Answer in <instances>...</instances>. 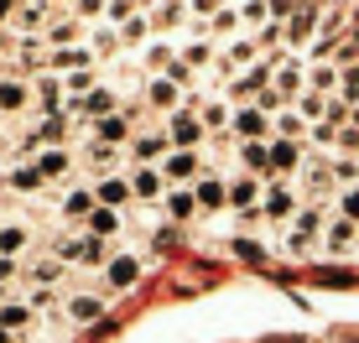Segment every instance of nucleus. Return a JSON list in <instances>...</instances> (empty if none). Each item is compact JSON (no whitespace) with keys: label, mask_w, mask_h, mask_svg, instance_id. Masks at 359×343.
<instances>
[{"label":"nucleus","mask_w":359,"mask_h":343,"mask_svg":"<svg viewBox=\"0 0 359 343\" xmlns=\"http://www.w3.org/2000/svg\"><path fill=\"white\" fill-rule=\"evenodd\" d=\"M354 239H359V224H349V218H333V229H328L323 250H333V255H344V250H349Z\"/></svg>","instance_id":"6"},{"label":"nucleus","mask_w":359,"mask_h":343,"mask_svg":"<svg viewBox=\"0 0 359 343\" xmlns=\"http://www.w3.org/2000/svg\"><path fill=\"white\" fill-rule=\"evenodd\" d=\"M21 250H27V229H21V224H6V229H0V255H11V260H16Z\"/></svg>","instance_id":"15"},{"label":"nucleus","mask_w":359,"mask_h":343,"mask_svg":"<svg viewBox=\"0 0 359 343\" xmlns=\"http://www.w3.org/2000/svg\"><path fill=\"white\" fill-rule=\"evenodd\" d=\"M333 83H339V68H333V63H318L313 73H307V89H313V94H328Z\"/></svg>","instance_id":"16"},{"label":"nucleus","mask_w":359,"mask_h":343,"mask_svg":"<svg viewBox=\"0 0 359 343\" xmlns=\"http://www.w3.org/2000/svg\"><path fill=\"white\" fill-rule=\"evenodd\" d=\"M94 130H99V141H104V146H115V141H130V115H104Z\"/></svg>","instance_id":"7"},{"label":"nucleus","mask_w":359,"mask_h":343,"mask_svg":"<svg viewBox=\"0 0 359 343\" xmlns=\"http://www.w3.org/2000/svg\"><path fill=\"white\" fill-rule=\"evenodd\" d=\"M240 162L250 167V172H271V151H266L261 141H250V146H245V151H240Z\"/></svg>","instance_id":"19"},{"label":"nucleus","mask_w":359,"mask_h":343,"mask_svg":"<svg viewBox=\"0 0 359 343\" xmlns=\"http://www.w3.org/2000/svg\"><path fill=\"white\" fill-rule=\"evenodd\" d=\"M255 198H261V192H255V182H250V177H245V182H234V188H229V203L240 208V214H250V208H255Z\"/></svg>","instance_id":"18"},{"label":"nucleus","mask_w":359,"mask_h":343,"mask_svg":"<svg viewBox=\"0 0 359 343\" xmlns=\"http://www.w3.org/2000/svg\"><path fill=\"white\" fill-rule=\"evenodd\" d=\"M271 83H276V94H281V99H297V94L307 89V73H302V63H297V57H287V63L271 73Z\"/></svg>","instance_id":"2"},{"label":"nucleus","mask_w":359,"mask_h":343,"mask_svg":"<svg viewBox=\"0 0 359 343\" xmlns=\"http://www.w3.org/2000/svg\"><path fill=\"white\" fill-rule=\"evenodd\" d=\"M11 42H16V36H11V31H0V57L11 52Z\"/></svg>","instance_id":"56"},{"label":"nucleus","mask_w":359,"mask_h":343,"mask_svg":"<svg viewBox=\"0 0 359 343\" xmlns=\"http://www.w3.org/2000/svg\"><path fill=\"white\" fill-rule=\"evenodd\" d=\"M16 276V260H11V255H0V281H11Z\"/></svg>","instance_id":"55"},{"label":"nucleus","mask_w":359,"mask_h":343,"mask_svg":"<svg viewBox=\"0 0 359 343\" xmlns=\"http://www.w3.org/2000/svg\"><path fill=\"white\" fill-rule=\"evenodd\" d=\"M53 63L57 68H73V63L83 68V63H89V47H53Z\"/></svg>","instance_id":"27"},{"label":"nucleus","mask_w":359,"mask_h":343,"mask_svg":"<svg viewBox=\"0 0 359 343\" xmlns=\"http://www.w3.org/2000/svg\"><path fill=\"white\" fill-rule=\"evenodd\" d=\"M151 68H172V52H167V47H151Z\"/></svg>","instance_id":"52"},{"label":"nucleus","mask_w":359,"mask_h":343,"mask_svg":"<svg viewBox=\"0 0 359 343\" xmlns=\"http://www.w3.org/2000/svg\"><path fill=\"white\" fill-rule=\"evenodd\" d=\"M297 167H302V151H297V141L271 146V172H297Z\"/></svg>","instance_id":"11"},{"label":"nucleus","mask_w":359,"mask_h":343,"mask_svg":"<svg viewBox=\"0 0 359 343\" xmlns=\"http://www.w3.org/2000/svg\"><path fill=\"white\" fill-rule=\"evenodd\" d=\"M292 6H297V0H266V10H271V21H281V16H292Z\"/></svg>","instance_id":"47"},{"label":"nucleus","mask_w":359,"mask_h":343,"mask_svg":"<svg viewBox=\"0 0 359 343\" xmlns=\"http://www.w3.org/2000/svg\"><path fill=\"white\" fill-rule=\"evenodd\" d=\"M266 83H271V68H250L240 83H229V99H245V94H261Z\"/></svg>","instance_id":"9"},{"label":"nucleus","mask_w":359,"mask_h":343,"mask_svg":"<svg viewBox=\"0 0 359 343\" xmlns=\"http://www.w3.org/2000/svg\"><path fill=\"white\" fill-rule=\"evenodd\" d=\"M57 276H63V260H42L32 271V281H57Z\"/></svg>","instance_id":"43"},{"label":"nucleus","mask_w":359,"mask_h":343,"mask_svg":"<svg viewBox=\"0 0 359 343\" xmlns=\"http://www.w3.org/2000/svg\"><path fill=\"white\" fill-rule=\"evenodd\" d=\"M73 109H79V115H83V109L104 115V109H109V89H89V99H73Z\"/></svg>","instance_id":"30"},{"label":"nucleus","mask_w":359,"mask_h":343,"mask_svg":"<svg viewBox=\"0 0 359 343\" xmlns=\"http://www.w3.org/2000/svg\"><path fill=\"white\" fill-rule=\"evenodd\" d=\"M36 99H42L47 115H57V83H36Z\"/></svg>","instance_id":"42"},{"label":"nucleus","mask_w":359,"mask_h":343,"mask_svg":"<svg viewBox=\"0 0 359 343\" xmlns=\"http://www.w3.org/2000/svg\"><path fill=\"white\" fill-rule=\"evenodd\" d=\"M188 63L208 68V63H214V47H208V42H188Z\"/></svg>","instance_id":"39"},{"label":"nucleus","mask_w":359,"mask_h":343,"mask_svg":"<svg viewBox=\"0 0 359 343\" xmlns=\"http://www.w3.org/2000/svg\"><path fill=\"white\" fill-rule=\"evenodd\" d=\"M99 10H109L104 0H79V21H89V16H99Z\"/></svg>","instance_id":"49"},{"label":"nucleus","mask_w":359,"mask_h":343,"mask_svg":"<svg viewBox=\"0 0 359 343\" xmlns=\"http://www.w3.org/2000/svg\"><path fill=\"white\" fill-rule=\"evenodd\" d=\"M0 343H11V328H6V323H0Z\"/></svg>","instance_id":"58"},{"label":"nucleus","mask_w":359,"mask_h":343,"mask_svg":"<svg viewBox=\"0 0 359 343\" xmlns=\"http://www.w3.org/2000/svg\"><path fill=\"white\" fill-rule=\"evenodd\" d=\"M11 182H16L21 192H32V188H42V172H36V167H16V172H11Z\"/></svg>","instance_id":"34"},{"label":"nucleus","mask_w":359,"mask_h":343,"mask_svg":"<svg viewBox=\"0 0 359 343\" xmlns=\"http://www.w3.org/2000/svg\"><path fill=\"white\" fill-rule=\"evenodd\" d=\"M318 27V10L313 6H302V10H297V16L287 21V42H307V31H313Z\"/></svg>","instance_id":"12"},{"label":"nucleus","mask_w":359,"mask_h":343,"mask_svg":"<svg viewBox=\"0 0 359 343\" xmlns=\"http://www.w3.org/2000/svg\"><path fill=\"white\" fill-rule=\"evenodd\" d=\"M198 136H203V125H198L193 115H172V141L177 146H193Z\"/></svg>","instance_id":"13"},{"label":"nucleus","mask_w":359,"mask_h":343,"mask_svg":"<svg viewBox=\"0 0 359 343\" xmlns=\"http://www.w3.org/2000/svg\"><path fill=\"white\" fill-rule=\"evenodd\" d=\"M68 317L73 323H99V317H104V302L99 297H68Z\"/></svg>","instance_id":"8"},{"label":"nucleus","mask_w":359,"mask_h":343,"mask_svg":"<svg viewBox=\"0 0 359 343\" xmlns=\"http://www.w3.org/2000/svg\"><path fill=\"white\" fill-rule=\"evenodd\" d=\"M339 218H349V224H359V188H349L339 198Z\"/></svg>","instance_id":"35"},{"label":"nucleus","mask_w":359,"mask_h":343,"mask_svg":"<svg viewBox=\"0 0 359 343\" xmlns=\"http://www.w3.org/2000/svg\"><path fill=\"white\" fill-rule=\"evenodd\" d=\"M27 307H32V312H47V307H53V291H47V286H36V291H32V302H27Z\"/></svg>","instance_id":"45"},{"label":"nucleus","mask_w":359,"mask_h":343,"mask_svg":"<svg viewBox=\"0 0 359 343\" xmlns=\"http://www.w3.org/2000/svg\"><path fill=\"white\" fill-rule=\"evenodd\" d=\"M318 224H323V208H302V214H297V229H292V239H287V250H292V255H302L307 244H313Z\"/></svg>","instance_id":"3"},{"label":"nucleus","mask_w":359,"mask_h":343,"mask_svg":"<svg viewBox=\"0 0 359 343\" xmlns=\"http://www.w3.org/2000/svg\"><path fill=\"white\" fill-rule=\"evenodd\" d=\"M255 52H261V42H245V36H240V42L229 47V63H224V68H234V63H250Z\"/></svg>","instance_id":"33"},{"label":"nucleus","mask_w":359,"mask_h":343,"mask_svg":"<svg viewBox=\"0 0 359 343\" xmlns=\"http://www.w3.org/2000/svg\"><path fill=\"white\" fill-rule=\"evenodd\" d=\"M188 10H198V16H208V10H219V0H188Z\"/></svg>","instance_id":"54"},{"label":"nucleus","mask_w":359,"mask_h":343,"mask_svg":"<svg viewBox=\"0 0 359 343\" xmlns=\"http://www.w3.org/2000/svg\"><path fill=\"white\" fill-rule=\"evenodd\" d=\"M302 125H307V120H302V115H292V109H287V115L276 120V130H281L287 141H297V136H302Z\"/></svg>","instance_id":"37"},{"label":"nucleus","mask_w":359,"mask_h":343,"mask_svg":"<svg viewBox=\"0 0 359 343\" xmlns=\"http://www.w3.org/2000/svg\"><path fill=\"white\" fill-rule=\"evenodd\" d=\"M151 104H156V109H172V104H177V83H172V78H156V83H151Z\"/></svg>","instance_id":"24"},{"label":"nucleus","mask_w":359,"mask_h":343,"mask_svg":"<svg viewBox=\"0 0 359 343\" xmlns=\"http://www.w3.org/2000/svg\"><path fill=\"white\" fill-rule=\"evenodd\" d=\"M302 115H307V120L318 125V120L328 115V94H313V89H307V94H302Z\"/></svg>","instance_id":"28"},{"label":"nucleus","mask_w":359,"mask_h":343,"mask_svg":"<svg viewBox=\"0 0 359 343\" xmlns=\"http://www.w3.org/2000/svg\"><path fill=\"white\" fill-rule=\"evenodd\" d=\"M0 323H6V328H27V323H32V307H21V302H6V307H0Z\"/></svg>","instance_id":"29"},{"label":"nucleus","mask_w":359,"mask_h":343,"mask_svg":"<svg viewBox=\"0 0 359 343\" xmlns=\"http://www.w3.org/2000/svg\"><path fill=\"white\" fill-rule=\"evenodd\" d=\"M42 16H47L42 6H27V10H21V27H42Z\"/></svg>","instance_id":"50"},{"label":"nucleus","mask_w":359,"mask_h":343,"mask_svg":"<svg viewBox=\"0 0 359 343\" xmlns=\"http://www.w3.org/2000/svg\"><path fill=\"white\" fill-rule=\"evenodd\" d=\"M339 146L344 151H359V130H339Z\"/></svg>","instance_id":"53"},{"label":"nucleus","mask_w":359,"mask_h":343,"mask_svg":"<svg viewBox=\"0 0 359 343\" xmlns=\"http://www.w3.org/2000/svg\"><path fill=\"white\" fill-rule=\"evenodd\" d=\"M333 177H339V182H349V188H354V182H359V162H354V156H344V162L333 167Z\"/></svg>","instance_id":"41"},{"label":"nucleus","mask_w":359,"mask_h":343,"mask_svg":"<svg viewBox=\"0 0 359 343\" xmlns=\"http://www.w3.org/2000/svg\"><path fill=\"white\" fill-rule=\"evenodd\" d=\"M36 172H42V182L63 177V172H68V151H42V156H36Z\"/></svg>","instance_id":"17"},{"label":"nucleus","mask_w":359,"mask_h":343,"mask_svg":"<svg viewBox=\"0 0 359 343\" xmlns=\"http://www.w3.org/2000/svg\"><path fill=\"white\" fill-rule=\"evenodd\" d=\"M79 31H83V27L63 21V27H53V31H47V42H53V47H73V42H79Z\"/></svg>","instance_id":"32"},{"label":"nucleus","mask_w":359,"mask_h":343,"mask_svg":"<svg viewBox=\"0 0 359 343\" xmlns=\"http://www.w3.org/2000/svg\"><path fill=\"white\" fill-rule=\"evenodd\" d=\"M89 218H94V234H115L120 229V218L109 214V208H99V214H89Z\"/></svg>","instance_id":"38"},{"label":"nucleus","mask_w":359,"mask_h":343,"mask_svg":"<svg viewBox=\"0 0 359 343\" xmlns=\"http://www.w3.org/2000/svg\"><path fill=\"white\" fill-rule=\"evenodd\" d=\"M266 16H271L266 0H240V21H250V27H255V21H266Z\"/></svg>","instance_id":"36"},{"label":"nucleus","mask_w":359,"mask_h":343,"mask_svg":"<svg viewBox=\"0 0 359 343\" xmlns=\"http://www.w3.org/2000/svg\"><path fill=\"white\" fill-rule=\"evenodd\" d=\"M266 109H240V115H234V136H240V141H261L266 136Z\"/></svg>","instance_id":"5"},{"label":"nucleus","mask_w":359,"mask_h":343,"mask_svg":"<svg viewBox=\"0 0 359 343\" xmlns=\"http://www.w3.org/2000/svg\"><path fill=\"white\" fill-rule=\"evenodd\" d=\"M339 89H344V99L359 104V63H344L339 68Z\"/></svg>","instance_id":"23"},{"label":"nucleus","mask_w":359,"mask_h":343,"mask_svg":"<svg viewBox=\"0 0 359 343\" xmlns=\"http://www.w3.org/2000/svg\"><path fill=\"white\" fill-rule=\"evenodd\" d=\"M328 182H333V177H328L323 167H307V188H313V192H328Z\"/></svg>","instance_id":"44"},{"label":"nucleus","mask_w":359,"mask_h":343,"mask_svg":"<svg viewBox=\"0 0 359 343\" xmlns=\"http://www.w3.org/2000/svg\"><path fill=\"white\" fill-rule=\"evenodd\" d=\"M126 198H130V182H120V177L99 182V203H109V208H115V203H126Z\"/></svg>","instance_id":"22"},{"label":"nucleus","mask_w":359,"mask_h":343,"mask_svg":"<svg viewBox=\"0 0 359 343\" xmlns=\"http://www.w3.org/2000/svg\"><path fill=\"white\" fill-rule=\"evenodd\" d=\"M193 208H198V198H188V192H172V198H167L172 218H193Z\"/></svg>","instance_id":"31"},{"label":"nucleus","mask_w":359,"mask_h":343,"mask_svg":"<svg viewBox=\"0 0 359 343\" xmlns=\"http://www.w3.org/2000/svg\"><path fill=\"white\" fill-rule=\"evenodd\" d=\"M130 192H141V198H156V192H162V177H156L151 167H141V172H135V182H130Z\"/></svg>","instance_id":"21"},{"label":"nucleus","mask_w":359,"mask_h":343,"mask_svg":"<svg viewBox=\"0 0 359 343\" xmlns=\"http://www.w3.org/2000/svg\"><path fill=\"white\" fill-rule=\"evenodd\" d=\"M135 271H141V265H135L130 255H120V260H109V265H104V276H109V286H115V291H126L130 281H135Z\"/></svg>","instance_id":"10"},{"label":"nucleus","mask_w":359,"mask_h":343,"mask_svg":"<svg viewBox=\"0 0 359 343\" xmlns=\"http://www.w3.org/2000/svg\"><path fill=\"white\" fill-rule=\"evenodd\" d=\"M177 21H182V6H162L156 10V27H177Z\"/></svg>","instance_id":"46"},{"label":"nucleus","mask_w":359,"mask_h":343,"mask_svg":"<svg viewBox=\"0 0 359 343\" xmlns=\"http://www.w3.org/2000/svg\"><path fill=\"white\" fill-rule=\"evenodd\" d=\"M203 120H208V125L219 130V125H224V104H208V109H203Z\"/></svg>","instance_id":"51"},{"label":"nucleus","mask_w":359,"mask_h":343,"mask_svg":"<svg viewBox=\"0 0 359 343\" xmlns=\"http://www.w3.org/2000/svg\"><path fill=\"white\" fill-rule=\"evenodd\" d=\"M261 214L276 218V224H287V218L297 214V192H292V188H271L266 198H261Z\"/></svg>","instance_id":"4"},{"label":"nucleus","mask_w":359,"mask_h":343,"mask_svg":"<svg viewBox=\"0 0 359 343\" xmlns=\"http://www.w3.org/2000/svg\"><path fill=\"white\" fill-rule=\"evenodd\" d=\"M11 6H16V0H0V21H6V16H11Z\"/></svg>","instance_id":"57"},{"label":"nucleus","mask_w":359,"mask_h":343,"mask_svg":"<svg viewBox=\"0 0 359 343\" xmlns=\"http://www.w3.org/2000/svg\"><path fill=\"white\" fill-rule=\"evenodd\" d=\"M57 260H68V265H104V244L99 239H57Z\"/></svg>","instance_id":"1"},{"label":"nucleus","mask_w":359,"mask_h":343,"mask_svg":"<svg viewBox=\"0 0 359 343\" xmlns=\"http://www.w3.org/2000/svg\"><path fill=\"white\" fill-rule=\"evenodd\" d=\"M135 151H141V162H151V156H162V151H167V136H146L141 146H135Z\"/></svg>","instance_id":"40"},{"label":"nucleus","mask_w":359,"mask_h":343,"mask_svg":"<svg viewBox=\"0 0 359 343\" xmlns=\"http://www.w3.org/2000/svg\"><path fill=\"white\" fill-rule=\"evenodd\" d=\"M130 10H135L130 0H109V21H130Z\"/></svg>","instance_id":"48"},{"label":"nucleus","mask_w":359,"mask_h":343,"mask_svg":"<svg viewBox=\"0 0 359 343\" xmlns=\"http://www.w3.org/2000/svg\"><path fill=\"white\" fill-rule=\"evenodd\" d=\"M21 104H27V83H16V78L0 83V109H21Z\"/></svg>","instance_id":"26"},{"label":"nucleus","mask_w":359,"mask_h":343,"mask_svg":"<svg viewBox=\"0 0 359 343\" xmlns=\"http://www.w3.org/2000/svg\"><path fill=\"white\" fill-rule=\"evenodd\" d=\"M224 182H198V208H203V214H214V208H224Z\"/></svg>","instance_id":"14"},{"label":"nucleus","mask_w":359,"mask_h":343,"mask_svg":"<svg viewBox=\"0 0 359 343\" xmlns=\"http://www.w3.org/2000/svg\"><path fill=\"white\" fill-rule=\"evenodd\" d=\"M63 214H68V218H89V214H94V198H89V192H68V198H63Z\"/></svg>","instance_id":"25"},{"label":"nucleus","mask_w":359,"mask_h":343,"mask_svg":"<svg viewBox=\"0 0 359 343\" xmlns=\"http://www.w3.org/2000/svg\"><path fill=\"white\" fill-rule=\"evenodd\" d=\"M0 307H6V281H0Z\"/></svg>","instance_id":"59"},{"label":"nucleus","mask_w":359,"mask_h":343,"mask_svg":"<svg viewBox=\"0 0 359 343\" xmlns=\"http://www.w3.org/2000/svg\"><path fill=\"white\" fill-rule=\"evenodd\" d=\"M193 172H198V162H193V151H177V156H172V162H167V177H172V182H188Z\"/></svg>","instance_id":"20"}]
</instances>
